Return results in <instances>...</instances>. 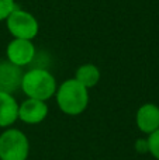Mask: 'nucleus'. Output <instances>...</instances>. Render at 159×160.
Masks as SVG:
<instances>
[{"instance_id":"1","label":"nucleus","mask_w":159,"mask_h":160,"mask_svg":"<svg viewBox=\"0 0 159 160\" xmlns=\"http://www.w3.org/2000/svg\"><path fill=\"white\" fill-rule=\"evenodd\" d=\"M59 110L66 115H79L89 105V90L78 80L68 79L59 84L55 93Z\"/></svg>"},{"instance_id":"2","label":"nucleus","mask_w":159,"mask_h":160,"mask_svg":"<svg viewBox=\"0 0 159 160\" xmlns=\"http://www.w3.org/2000/svg\"><path fill=\"white\" fill-rule=\"evenodd\" d=\"M20 88L27 98L47 101L56 93V80L54 75L45 68H34L23 73Z\"/></svg>"},{"instance_id":"3","label":"nucleus","mask_w":159,"mask_h":160,"mask_svg":"<svg viewBox=\"0 0 159 160\" xmlns=\"http://www.w3.org/2000/svg\"><path fill=\"white\" fill-rule=\"evenodd\" d=\"M30 142L24 132L7 128L0 133V160H27Z\"/></svg>"},{"instance_id":"4","label":"nucleus","mask_w":159,"mask_h":160,"mask_svg":"<svg viewBox=\"0 0 159 160\" xmlns=\"http://www.w3.org/2000/svg\"><path fill=\"white\" fill-rule=\"evenodd\" d=\"M6 27L13 38L30 39V41H33L38 35L39 31V24L35 16L23 8H16L6 18Z\"/></svg>"},{"instance_id":"5","label":"nucleus","mask_w":159,"mask_h":160,"mask_svg":"<svg viewBox=\"0 0 159 160\" xmlns=\"http://www.w3.org/2000/svg\"><path fill=\"white\" fill-rule=\"evenodd\" d=\"M37 49L35 45L30 39H18L13 38L6 48V56L10 63L18 68L27 66L35 59Z\"/></svg>"},{"instance_id":"6","label":"nucleus","mask_w":159,"mask_h":160,"mask_svg":"<svg viewBox=\"0 0 159 160\" xmlns=\"http://www.w3.org/2000/svg\"><path fill=\"white\" fill-rule=\"evenodd\" d=\"M48 115L47 101L35 98H27L18 104V119L24 124L35 125L41 124Z\"/></svg>"},{"instance_id":"7","label":"nucleus","mask_w":159,"mask_h":160,"mask_svg":"<svg viewBox=\"0 0 159 160\" xmlns=\"http://www.w3.org/2000/svg\"><path fill=\"white\" fill-rule=\"evenodd\" d=\"M135 122L141 132L151 135L152 132L159 129V107L152 102L141 105L135 115Z\"/></svg>"},{"instance_id":"8","label":"nucleus","mask_w":159,"mask_h":160,"mask_svg":"<svg viewBox=\"0 0 159 160\" xmlns=\"http://www.w3.org/2000/svg\"><path fill=\"white\" fill-rule=\"evenodd\" d=\"M21 68L10 63L8 61H0V91L13 94L21 86Z\"/></svg>"},{"instance_id":"9","label":"nucleus","mask_w":159,"mask_h":160,"mask_svg":"<svg viewBox=\"0 0 159 160\" xmlns=\"http://www.w3.org/2000/svg\"><path fill=\"white\" fill-rule=\"evenodd\" d=\"M18 119V102L13 94L0 91V128H8Z\"/></svg>"},{"instance_id":"10","label":"nucleus","mask_w":159,"mask_h":160,"mask_svg":"<svg viewBox=\"0 0 159 160\" xmlns=\"http://www.w3.org/2000/svg\"><path fill=\"white\" fill-rule=\"evenodd\" d=\"M100 70L96 65L93 63H83L76 69L75 72V80H78L82 86L89 90V88L95 87L99 82H100Z\"/></svg>"},{"instance_id":"11","label":"nucleus","mask_w":159,"mask_h":160,"mask_svg":"<svg viewBox=\"0 0 159 160\" xmlns=\"http://www.w3.org/2000/svg\"><path fill=\"white\" fill-rule=\"evenodd\" d=\"M146 141H148V152L156 160H159V129L152 132Z\"/></svg>"},{"instance_id":"12","label":"nucleus","mask_w":159,"mask_h":160,"mask_svg":"<svg viewBox=\"0 0 159 160\" xmlns=\"http://www.w3.org/2000/svg\"><path fill=\"white\" fill-rule=\"evenodd\" d=\"M16 2L14 0H0V21H6L8 16L16 10Z\"/></svg>"},{"instance_id":"13","label":"nucleus","mask_w":159,"mask_h":160,"mask_svg":"<svg viewBox=\"0 0 159 160\" xmlns=\"http://www.w3.org/2000/svg\"><path fill=\"white\" fill-rule=\"evenodd\" d=\"M135 149L140 153L148 152V141H146V139H138V141L135 142Z\"/></svg>"}]
</instances>
